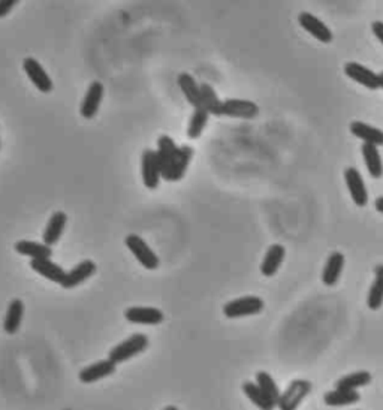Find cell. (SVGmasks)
Here are the masks:
<instances>
[{
  "label": "cell",
  "instance_id": "obj_1",
  "mask_svg": "<svg viewBox=\"0 0 383 410\" xmlns=\"http://www.w3.org/2000/svg\"><path fill=\"white\" fill-rule=\"evenodd\" d=\"M147 347H149V338H147V336L145 334H133L132 337L122 341L120 345L113 347L108 359H111L114 364H120V363H124V361L144 352Z\"/></svg>",
  "mask_w": 383,
  "mask_h": 410
},
{
  "label": "cell",
  "instance_id": "obj_2",
  "mask_svg": "<svg viewBox=\"0 0 383 410\" xmlns=\"http://www.w3.org/2000/svg\"><path fill=\"white\" fill-rule=\"evenodd\" d=\"M262 310H263L262 298L249 295V297H241V298L229 301L228 304H225L223 313L229 319H237V318L259 315Z\"/></svg>",
  "mask_w": 383,
  "mask_h": 410
},
{
  "label": "cell",
  "instance_id": "obj_3",
  "mask_svg": "<svg viewBox=\"0 0 383 410\" xmlns=\"http://www.w3.org/2000/svg\"><path fill=\"white\" fill-rule=\"evenodd\" d=\"M311 382L304 379L292 380L289 386L280 395L277 407L280 410H297L301 402L311 393Z\"/></svg>",
  "mask_w": 383,
  "mask_h": 410
},
{
  "label": "cell",
  "instance_id": "obj_4",
  "mask_svg": "<svg viewBox=\"0 0 383 410\" xmlns=\"http://www.w3.org/2000/svg\"><path fill=\"white\" fill-rule=\"evenodd\" d=\"M126 246L129 249L135 258L138 259L141 265L147 270H156L159 267V258L156 256V253L150 249L149 244H147L140 236L136 233H131V236L126 237Z\"/></svg>",
  "mask_w": 383,
  "mask_h": 410
},
{
  "label": "cell",
  "instance_id": "obj_5",
  "mask_svg": "<svg viewBox=\"0 0 383 410\" xmlns=\"http://www.w3.org/2000/svg\"><path fill=\"white\" fill-rule=\"evenodd\" d=\"M23 69L27 74L28 80L33 83V85L39 92L51 93L54 89V84L51 81L50 75L45 72L42 65L39 63L33 57H26L23 62Z\"/></svg>",
  "mask_w": 383,
  "mask_h": 410
},
{
  "label": "cell",
  "instance_id": "obj_6",
  "mask_svg": "<svg viewBox=\"0 0 383 410\" xmlns=\"http://www.w3.org/2000/svg\"><path fill=\"white\" fill-rule=\"evenodd\" d=\"M157 162H159L161 175L165 179L168 175L172 162L179 158L180 147H177L174 140L168 135H161L157 140Z\"/></svg>",
  "mask_w": 383,
  "mask_h": 410
},
{
  "label": "cell",
  "instance_id": "obj_7",
  "mask_svg": "<svg viewBox=\"0 0 383 410\" xmlns=\"http://www.w3.org/2000/svg\"><path fill=\"white\" fill-rule=\"evenodd\" d=\"M345 181L348 184V189L350 193L352 201L355 202L358 207H366L368 204V192L366 188L364 179H362L361 172L357 168H346L345 170Z\"/></svg>",
  "mask_w": 383,
  "mask_h": 410
},
{
  "label": "cell",
  "instance_id": "obj_8",
  "mask_svg": "<svg viewBox=\"0 0 383 410\" xmlns=\"http://www.w3.org/2000/svg\"><path fill=\"white\" fill-rule=\"evenodd\" d=\"M141 172H142V181L147 189H156L161 183V168L159 162H157V151L147 149L142 153L141 159Z\"/></svg>",
  "mask_w": 383,
  "mask_h": 410
},
{
  "label": "cell",
  "instance_id": "obj_9",
  "mask_svg": "<svg viewBox=\"0 0 383 410\" xmlns=\"http://www.w3.org/2000/svg\"><path fill=\"white\" fill-rule=\"evenodd\" d=\"M298 22L304 31L310 33L314 39H318L319 42L322 44L332 42L334 36H332L331 28L325 23L320 22L316 15H313L310 13H301L298 17Z\"/></svg>",
  "mask_w": 383,
  "mask_h": 410
},
{
  "label": "cell",
  "instance_id": "obj_10",
  "mask_svg": "<svg viewBox=\"0 0 383 410\" xmlns=\"http://www.w3.org/2000/svg\"><path fill=\"white\" fill-rule=\"evenodd\" d=\"M345 74L355 83L367 87L370 90L380 89L379 74L373 72L367 66L361 65L358 62H349L345 65Z\"/></svg>",
  "mask_w": 383,
  "mask_h": 410
},
{
  "label": "cell",
  "instance_id": "obj_11",
  "mask_svg": "<svg viewBox=\"0 0 383 410\" xmlns=\"http://www.w3.org/2000/svg\"><path fill=\"white\" fill-rule=\"evenodd\" d=\"M259 114V106L247 99H227L222 104V115L232 119H254Z\"/></svg>",
  "mask_w": 383,
  "mask_h": 410
},
{
  "label": "cell",
  "instance_id": "obj_12",
  "mask_svg": "<svg viewBox=\"0 0 383 410\" xmlns=\"http://www.w3.org/2000/svg\"><path fill=\"white\" fill-rule=\"evenodd\" d=\"M104 97V85L99 81H93L87 89V93L81 104V115L84 119L90 120L99 111V106Z\"/></svg>",
  "mask_w": 383,
  "mask_h": 410
},
{
  "label": "cell",
  "instance_id": "obj_13",
  "mask_svg": "<svg viewBox=\"0 0 383 410\" xmlns=\"http://www.w3.org/2000/svg\"><path fill=\"white\" fill-rule=\"evenodd\" d=\"M126 319L132 324L142 325H159L163 320V313L154 307H131L126 310Z\"/></svg>",
  "mask_w": 383,
  "mask_h": 410
},
{
  "label": "cell",
  "instance_id": "obj_14",
  "mask_svg": "<svg viewBox=\"0 0 383 410\" xmlns=\"http://www.w3.org/2000/svg\"><path fill=\"white\" fill-rule=\"evenodd\" d=\"M284 256H286V249H284L282 244H272V246H270L261 263L262 274L265 277H272L276 274L279 268L282 267Z\"/></svg>",
  "mask_w": 383,
  "mask_h": 410
},
{
  "label": "cell",
  "instance_id": "obj_15",
  "mask_svg": "<svg viewBox=\"0 0 383 410\" xmlns=\"http://www.w3.org/2000/svg\"><path fill=\"white\" fill-rule=\"evenodd\" d=\"M345 255L341 252H332L328 256V261L322 271V281L327 286H336L341 276V271L345 268Z\"/></svg>",
  "mask_w": 383,
  "mask_h": 410
},
{
  "label": "cell",
  "instance_id": "obj_16",
  "mask_svg": "<svg viewBox=\"0 0 383 410\" xmlns=\"http://www.w3.org/2000/svg\"><path fill=\"white\" fill-rule=\"evenodd\" d=\"M115 372V364L111 359H102L97 361V363L88 366L81 370L80 373V380L83 384H93L101 380L104 377H108L114 375Z\"/></svg>",
  "mask_w": 383,
  "mask_h": 410
},
{
  "label": "cell",
  "instance_id": "obj_17",
  "mask_svg": "<svg viewBox=\"0 0 383 410\" xmlns=\"http://www.w3.org/2000/svg\"><path fill=\"white\" fill-rule=\"evenodd\" d=\"M96 272V263L93 261H83L78 263L75 268L67 272L65 280L62 281V286L65 289H72L78 285H81L88 277H92Z\"/></svg>",
  "mask_w": 383,
  "mask_h": 410
},
{
  "label": "cell",
  "instance_id": "obj_18",
  "mask_svg": "<svg viewBox=\"0 0 383 410\" xmlns=\"http://www.w3.org/2000/svg\"><path fill=\"white\" fill-rule=\"evenodd\" d=\"M350 132L353 136L364 141V144L376 145V147L383 145V131L375 128V126L357 120L350 123Z\"/></svg>",
  "mask_w": 383,
  "mask_h": 410
},
{
  "label": "cell",
  "instance_id": "obj_19",
  "mask_svg": "<svg viewBox=\"0 0 383 410\" xmlns=\"http://www.w3.org/2000/svg\"><path fill=\"white\" fill-rule=\"evenodd\" d=\"M193 153H195V150H193V147H190V145H181L179 158L172 162L171 170H170L168 175L165 177V180L166 181H180L184 177L186 171H188V168H189V163L193 158Z\"/></svg>",
  "mask_w": 383,
  "mask_h": 410
},
{
  "label": "cell",
  "instance_id": "obj_20",
  "mask_svg": "<svg viewBox=\"0 0 383 410\" xmlns=\"http://www.w3.org/2000/svg\"><path fill=\"white\" fill-rule=\"evenodd\" d=\"M31 268H33L38 274H41L42 277L54 283H60V285L67 274L60 265H57V263H54L50 259H32Z\"/></svg>",
  "mask_w": 383,
  "mask_h": 410
},
{
  "label": "cell",
  "instance_id": "obj_21",
  "mask_svg": "<svg viewBox=\"0 0 383 410\" xmlns=\"http://www.w3.org/2000/svg\"><path fill=\"white\" fill-rule=\"evenodd\" d=\"M362 151V158H364L366 167L368 174L371 175V179H382L383 177V161L382 156L379 153V147L371 144H362L361 147Z\"/></svg>",
  "mask_w": 383,
  "mask_h": 410
},
{
  "label": "cell",
  "instance_id": "obj_22",
  "mask_svg": "<svg viewBox=\"0 0 383 410\" xmlns=\"http://www.w3.org/2000/svg\"><path fill=\"white\" fill-rule=\"evenodd\" d=\"M66 222H67V218L63 211L53 213V216L50 218V220H48V224L44 232V243L48 244V246H54V244H57V241L60 240L62 233L66 228Z\"/></svg>",
  "mask_w": 383,
  "mask_h": 410
},
{
  "label": "cell",
  "instance_id": "obj_23",
  "mask_svg": "<svg viewBox=\"0 0 383 410\" xmlns=\"http://www.w3.org/2000/svg\"><path fill=\"white\" fill-rule=\"evenodd\" d=\"M15 250L19 253V255H24L32 259H50V256L53 255L51 246H48V244L27 241V240L18 241L15 244Z\"/></svg>",
  "mask_w": 383,
  "mask_h": 410
},
{
  "label": "cell",
  "instance_id": "obj_24",
  "mask_svg": "<svg viewBox=\"0 0 383 410\" xmlns=\"http://www.w3.org/2000/svg\"><path fill=\"white\" fill-rule=\"evenodd\" d=\"M243 391L245 397H247L250 402L261 410H274L277 407V403H274L272 400L262 391L258 384L244 382Z\"/></svg>",
  "mask_w": 383,
  "mask_h": 410
},
{
  "label": "cell",
  "instance_id": "obj_25",
  "mask_svg": "<svg viewBox=\"0 0 383 410\" xmlns=\"http://www.w3.org/2000/svg\"><path fill=\"white\" fill-rule=\"evenodd\" d=\"M361 400L358 391H348V389H332L323 395V403L331 407H341L355 404Z\"/></svg>",
  "mask_w": 383,
  "mask_h": 410
},
{
  "label": "cell",
  "instance_id": "obj_26",
  "mask_svg": "<svg viewBox=\"0 0 383 410\" xmlns=\"http://www.w3.org/2000/svg\"><path fill=\"white\" fill-rule=\"evenodd\" d=\"M24 315V306L22 300H13L11 304L8 307L3 328L8 334L18 333L19 327H22V320Z\"/></svg>",
  "mask_w": 383,
  "mask_h": 410
},
{
  "label": "cell",
  "instance_id": "obj_27",
  "mask_svg": "<svg viewBox=\"0 0 383 410\" xmlns=\"http://www.w3.org/2000/svg\"><path fill=\"white\" fill-rule=\"evenodd\" d=\"M179 85L181 92L184 93L186 99L189 101L190 105H193V108H196V106L202 105L201 104V85L195 81V78L188 74V72H183L179 75Z\"/></svg>",
  "mask_w": 383,
  "mask_h": 410
},
{
  "label": "cell",
  "instance_id": "obj_28",
  "mask_svg": "<svg viewBox=\"0 0 383 410\" xmlns=\"http://www.w3.org/2000/svg\"><path fill=\"white\" fill-rule=\"evenodd\" d=\"M371 384V373L361 370V372H355L340 377L336 382L337 389H348V391H357L358 388L367 386Z\"/></svg>",
  "mask_w": 383,
  "mask_h": 410
},
{
  "label": "cell",
  "instance_id": "obj_29",
  "mask_svg": "<svg viewBox=\"0 0 383 410\" xmlns=\"http://www.w3.org/2000/svg\"><path fill=\"white\" fill-rule=\"evenodd\" d=\"M209 119H210V113L205 110V106L204 105L196 106L188 126V136L190 140L199 138L205 129V126H207L209 123Z\"/></svg>",
  "mask_w": 383,
  "mask_h": 410
},
{
  "label": "cell",
  "instance_id": "obj_30",
  "mask_svg": "<svg viewBox=\"0 0 383 410\" xmlns=\"http://www.w3.org/2000/svg\"><path fill=\"white\" fill-rule=\"evenodd\" d=\"M201 104L205 106L210 114L213 115H222V101L219 99L218 93L214 92L210 84H201Z\"/></svg>",
  "mask_w": 383,
  "mask_h": 410
},
{
  "label": "cell",
  "instance_id": "obj_31",
  "mask_svg": "<svg viewBox=\"0 0 383 410\" xmlns=\"http://www.w3.org/2000/svg\"><path fill=\"white\" fill-rule=\"evenodd\" d=\"M256 384L259 385V388L262 389V391L272 400L274 403H279V398H280L282 393H280L277 384L274 382V379L271 377L270 373L258 372L256 373Z\"/></svg>",
  "mask_w": 383,
  "mask_h": 410
},
{
  "label": "cell",
  "instance_id": "obj_32",
  "mask_svg": "<svg viewBox=\"0 0 383 410\" xmlns=\"http://www.w3.org/2000/svg\"><path fill=\"white\" fill-rule=\"evenodd\" d=\"M383 304V280L377 279L373 281V285L368 290L367 306L370 310H379Z\"/></svg>",
  "mask_w": 383,
  "mask_h": 410
},
{
  "label": "cell",
  "instance_id": "obj_33",
  "mask_svg": "<svg viewBox=\"0 0 383 410\" xmlns=\"http://www.w3.org/2000/svg\"><path fill=\"white\" fill-rule=\"evenodd\" d=\"M18 2L19 0H0V18H3L11 13Z\"/></svg>",
  "mask_w": 383,
  "mask_h": 410
},
{
  "label": "cell",
  "instance_id": "obj_34",
  "mask_svg": "<svg viewBox=\"0 0 383 410\" xmlns=\"http://www.w3.org/2000/svg\"><path fill=\"white\" fill-rule=\"evenodd\" d=\"M371 31L375 36L379 39V42L383 44V22H375L371 24Z\"/></svg>",
  "mask_w": 383,
  "mask_h": 410
},
{
  "label": "cell",
  "instance_id": "obj_35",
  "mask_svg": "<svg viewBox=\"0 0 383 410\" xmlns=\"http://www.w3.org/2000/svg\"><path fill=\"white\" fill-rule=\"evenodd\" d=\"M375 208H376L380 214H383V197H379V198L375 201Z\"/></svg>",
  "mask_w": 383,
  "mask_h": 410
},
{
  "label": "cell",
  "instance_id": "obj_36",
  "mask_svg": "<svg viewBox=\"0 0 383 410\" xmlns=\"http://www.w3.org/2000/svg\"><path fill=\"white\" fill-rule=\"evenodd\" d=\"M375 276L377 279H382L383 280V263H379V265L375 267Z\"/></svg>",
  "mask_w": 383,
  "mask_h": 410
},
{
  "label": "cell",
  "instance_id": "obj_37",
  "mask_svg": "<svg viewBox=\"0 0 383 410\" xmlns=\"http://www.w3.org/2000/svg\"><path fill=\"white\" fill-rule=\"evenodd\" d=\"M379 81H380V89H383V71L379 74Z\"/></svg>",
  "mask_w": 383,
  "mask_h": 410
},
{
  "label": "cell",
  "instance_id": "obj_38",
  "mask_svg": "<svg viewBox=\"0 0 383 410\" xmlns=\"http://www.w3.org/2000/svg\"><path fill=\"white\" fill-rule=\"evenodd\" d=\"M163 410H179V409H177L175 406H168V407H165Z\"/></svg>",
  "mask_w": 383,
  "mask_h": 410
}]
</instances>
